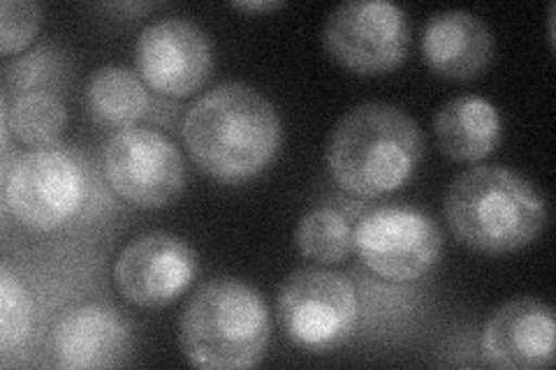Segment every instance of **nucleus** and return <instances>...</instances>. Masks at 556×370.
<instances>
[{
    "mask_svg": "<svg viewBox=\"0 0 556 370\" xmlns=\"http://www.w3.org/2000/svg\"><path fill=\"white\" fill-rule=\"evenodd\" d=\"M281 118L257 88L228 81L204 93L184 118L193 163L223 183L263 171L281 149Z\"/></svg>",
    "mask_w": 556,
    "mask_h": 370,
    "instance_id": "f257e3e1",
    "label": "nucleus"
},
{
    "mask_svg": "<svg viewBox=\"0 0 556 370\" xmlns=\"http://www.w3.org/2000/svg\"><path fill=\"white\" fill-rule=\"evenodd\" d=\"M420 126L388 102H364L329 135L327 169L355 197H386L408 183L422 161Z\"/></svg>",
    "mask_w": 556,
    "mask_h": 370,
    "instance_id": "f03ea898",
    "label": "nucleus"
},
{
    "mask_svg": "<svg viewBox=\"0 0 556 370\" xmlns=\"http://www.w3.org/2000/svg\"><path fill=\"white\" fill-rule=\"evenodd\" d=\"M450 232L480 253L527 248L547 225L545 200L525 176L498 165L462 171L445 195Z\"/></svg>",
    "mask_w": 556,
    "mask_h": 370,
    "instance_id": "7ed1b4c3",
    "label": "nucleus"
},
{
    "mask_svg": "<svg viewBox=\"0 0 556 370\" xmlns=\"http://www.w3.org/2000/svg\"><path fill=\"white\" fill-rule=\"evenodd\" d=\"M271 317L263 294L235 278H216L186 304L179 343L186 359L208 370H243L263 361Z\"/></svg>",
    "mask_w": 556,
    "mask_h": 370,
    "instance_id": "20e7f679",
    "label": "nucleus"
},
{
    "mask_svg": "<svg viewBox=\"0 0 556 370\" xmlns=\"http://www.w3.org/2000/svg\"><path fill=\"white\" fill-rule=\"evenodd\" d=\"M323 44L351 73L382 75L404 63L410 26L406 12L388 0H348L329 14Z\"/></svg>",
    "mask_w": 556,
    "mask_h": 370,
    "instance_id": "39448f33",
    "label": "nucleus"
},
{
    "mask_svg": "<svg viewBox=\"0 0 556 370\" xmlns=\"http://www.w3.org/2000/svg\"><path fill=\"white\" fill-rule=\"evenodd\" d=\"M3 192L16 220L38 232H51L79 214L86 179L73 155L47 146L16 157L5 174Z\"/></svg>",
    "mask_w": 556,
    "mask_h": 370,
    "instance_id": "423d86ee",
    "label": "nucleus"
},
{
    "mask_svg": "<svg viewBox=\"0 0 556 370\" xmlns=\"http://www.w3.org/2000/svg\"><path fill=\"white\" fill-rule=\"evenodd\" d=\"M278 317L294 345L311 352L332 349L353 336L357 294L341 273L300 269L278 292Z\"/></svg>",
    "mask_w": 556,
    "mask_h": 370,
    "instance_id": "0eeeda50",
    "label": "nucleus"
},
{
    "mask_svg": "<svg viewBox=\"0 0 556 370\" xmlns=\"http://www.w3.org/2000/svg\"><path fill=\"white\" fill-rule=\"evenodd\" d=\"M355 251L376 276L408 283L439 261L443 237L439 225L420 208L380 206L357 222Z\"/></svg>",
    "mask_w": 556,
    "mask_h": 370,
    "instance_id": "6e6552de",
    "label": "nucleus"
},
{
    "mask_svg": "<svg viewBox=\"0 0 556 370\" xmlns=\"http://www.w3.org/2000/svg\"><path fill=\"white\" fill-rule=\"evenodd\" d=\"M104 174L116 195L139 208H163L181 195L186 169L172 139L149 128H124L104 146Z\"/></svg>",
    "mask_w": 556,
    "mask_h": 370,
    "instance_id": "1a4fd4ad",
    "label": "nucleus"
},
{
    "mask_svg": "<svg viewBox=\"0 0 556 370\" xmlns=\"http://www.w3.org/2000/svg\"><path fill=\"white\" fill-rule=\"evenodd\" d=\"M135 61L139 75L155 93L186 98L212 77L214 47L198 24L172 16L139 33Z\"/></svg>",
    "mask_w": 556,
    "mask_h": 370,
    "instance_id": "9d476101",
    "label": "nucleus"
},
{
    "mask_svg": "<svg viewBox=\"0 0 556 370\" xmlns=\"http://www.w3.org/2000/svg\"><path fill=\"white\" fill-rule=\"evenodd\" d=\"M195 273L198 257L193 248L167 232L132 239L114 264L116 290L139 308L174 304L193 283Z\"/></svg>",
    "mask_w": 556,
    "mask_h": 370,
    "instance_id": "9b49d317",
    "label": "nucleus"
},
{
    "mask_svg": "<svg viewBox=\"0 0 556 370\" xmlns=\"http://www.w3.org/2000/svg\"><path fill=\"white\" fill-rule=\"evenodd\" d=\"M554 312L541 298H513L486 320L484 355L508 370L547 368L554 361Z\"/></svg>",
    "mask_w": 556,
    "mask_h": 370,
    "instance_id": "f8f14e48",
    "label": "nucleus"
},
{
    "mask_svg": "<svg viewBox=\"0 0 556 370\" xmlns=\"http://www.w3.org/2000/svg\"><path fill=\"white\" fill-rule=\"evenodd\" d=\"M130 331L114 308L89 304L63 315L51 331L49 355L59 368H112L126 361Z\"/></svg>",
    "mask_w": 556,
    "mask_h": 370,
    "instance_id": "ddd939ff",
    "label": "nucleus"
},
{
    "mask_svg": "<svg viewBox=\"0 0 556 370\" xmlns=\"http://www.w3.org/2000/svg\"><path fill=\"white\" fill-rule=\"evenodd\" d=\"M422 56L441 77L473 79L494 59V35L471 12L433 14L422 30Z\"/></svg>",
    "mask_w": 556,
    "mask_h": 370,
    "instance_id": "4468645a",
    "label": "nucleus"
},
{
    "mask_svg": "<svg viewBox=\"0 0 556 370\" xmlns=\"http://www.w3.org/2000/svg\"><path fill=\"white\" fill-rule=\"evenodd\" d=\"M441 151L457 163H480L501 144V116L490 100L478 95L452 98L433 116Z\"/></svg>",
    "mask_w": 556,
    "mask_h": 370,
    "instance_id": "2eb2a0df",
    "label": "nucleus"
},
{
    "mask_svg": "<svg viewBox=\"0 0 556 370\" xmlns=\"http://www.w3.org/2000/svg\"><path fill=\"white\" fill-rule=\"evenodd\" d=\"M86 104L100 123L124 130L132 128L147 114L149 93L132 69L104 65L86 84Z\"/></svg>",
    "mask_w": 556,
    "mask_h": 370,
    "instance_id": "dca6fc26",
    "label": "nucleus"
},
{
    "mask_svg": "<svg viewBox=\"0 0 556 370\" xmlns=\"http://www.w3.org/2000/svg\"><path fill=\"white\" fill-rule=\"evenodd\" d=\"M294 241L306 259L339 264L355 251V227L343 210L318 206L300 220Z\"/></svg>",
    "mask_w": 556,
    "mask_h": 370,
    "instance_id": "f3484780",
    "label": "nucleus"
},
{
    "mask_svg": "<svg viewBox=\"0 0 556 370\" xmlns=\"http://www.w3.org/2000/svg\"><path fill=\"white\" fill-rule=\"evenodd\" d=\"M67 112L59 95L49 91L24 93L5 112V126L16 135L20 142L33 149H47L59 142L65 130Z\"/></svg>",
    "mask_w": 556,
    "mask_h": 370,
    "instance_id": "a211bd4d",
    "label": "nucleus"
},
{
    "mask_svg": "<svg viewBox=\"0 0 556 370\" xmlns=\"http://www.w3.org/2000/svg\"><path fill=\"white\" fill-rule=\"evenodd\" d=\"M33 324V302L10 267H0V345L12 349L22 345Z\"/></svg>",
    "mask_w": 556,
    "mask_h": 370,
    "instance_id": "6ab92c4d",
    "label": "nucleus"
},
{
    "mask_svg": "<svg viewBox=\"0 0 556 370\" xmlns=\"http://www.w3.org/2000/svg\"><path fill=\"white\" fill-rule=\"evenodd\" d=\"M42 26V8L30 0L0 3V54L12 56L24 51Z\"/></svg>",
    "mask_w": 556,
    "mask_h": 370,
    "instance_id": "aec40b11",
    "label": "nucleus"
},
{
    "mask_svg": "<svg viewBox=\"0 0 556 370\" xmlns=\"http://www.w3.org/2000/svg\"><path fill=\"white\" fill-rule=\"evenodd\" d=\"M239 12H271L283 8V0H241V3H232Z\"/></svg>",
    "mask_w": 556,
    "mask_h": 370,
    "instance_id": "412c9836",
    "label": "nucleus"
}]
</instances>
